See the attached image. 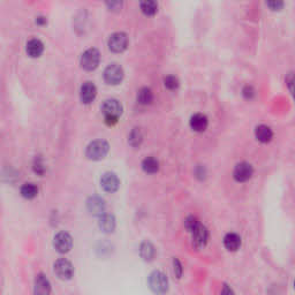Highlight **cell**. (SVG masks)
<instances>
[{"mask_svg": "<svg viewBox=\"0 0 295 295\" xmlns=\"http://www.w3.org/2000/svg\"><path fill=\"white\" fill-rule=\"evenodd\" d=\"M254 173L253 166L247 162H241L236 164L234 171H233V178L238 183H246L252 178Z\"/></svg>", "mask_w": 295, "mask_h": 295, "instance_id": "11", "label": "cell"}, {"mask_svg": "<svg viewBox=\"0 0 295 295\" xmlns=\"http://www.w3.org/2000/svg\"><path fill=\"white\" fill-rule=\"evenodd\" d=\"M96 96H97V88L92 82H84L81 87L80 97L82 103L84 104H90L95 101Z\"/></svg>", "mask_w": 295, "mask_h": 295, "instance_id": "14", "label": "cell"}, {"mask_svg": "<svg viewBox=\"0 0 295 295\" xmlns=\"http://www.w3.org/2000/svg\"><path fill=\"white\" fill-rule=\"evenodd\" d=\"M224 245L229 252H235L241 246V238L236 233H228L224 238Z\"/></svg>", "mask_w": 295, "mask_h": 295, "instance_id": "20", "label": "cell"}, {"mask_svg": "<svg viewBox=\"0 0 295 295\" xmlns=\"http://www.w3.org/2000/svg\"><path fill=\"white\" fill-rule=\"evenodd\" d=\"M20 193H21V196L26 198V200H33V198H35L38 195V188H37L35 184L27 183L21 187Z\"/></svg>", "mask_w": 295, "mask_h": 295, "instance_id": "21", "label": "cell"}, {"mask_svg": "<svg viewBox=\"0 0 295 295\" xmlns=\"http://www.w3.org/2000/svg\"><path fill=\"white\" fill-rule=\"evenodd\" d=\"M209 120L207 115L202 114V113H196L190 118V127L194 132L203 133L208 128Z\"/></svg>", "mask_w": 295, "mask_h": 295, "instance_id": "16", "label": "cell"}, {"mask_svg": "<svg viewBox=\"0 0 295 295\" xmlns=\"http://www.w3.org/2000/svg\"><path fill=\"white\" fill-rule=\"evenodd\" d=\"M102 112L105 116V122L108 123L109 126H113L118 122L119 118L122 114V104L118 99H106L102 105Z\"/></svg>", "mask_w": 295, "mask_h": 295, "instance_id": "1", "label": "cell"}, {"mask_svg": "<svg viewBox=\"0 0 295 295\" xmlns=\"http://www.w3.org/2000/svg\"><path fill=\"white\" fill-rule=\"evenodd\" d=\"M34 172L39 174V176H43L44 173H45L46 171V167H45V164H44V160L42 159V157L38 156L36 157L35 160H34Z\"/></svg>", "mask_w": 295, "mask_h": 295, "instance_id": "26", "label": "cell"}, {"mask_svg": "<svg viewBox=\"0 0 295 295\" xmlns=\"http://www.w3.org/2000/svg\"><path fill=\"white\" fill-rule=\"evenodd\" d=\"M26 51H27V53H28L29 57L38 58L42 56L44 52V44L42 40L38 38H33V39H30L28 43H27Z\"/></svg>", "mask_w": 295, "mask_h": 295, "instance_id": "17", "label": "cell"}, {"mask_svg": "<svg viewBox=\"0 0 295 295\" xmlns=\"http://www.w3.org/2000/svg\"><path fill=\"white\" fill-rule=\"evenodd\" d=\"M142 140H143V136H142V133H141V130L139 128H133V130L130 132L128 136V142L130 146L133 148L140 147L141 143H142Z\"/></svg>", "mask_w": 295, "mask_h": 295, "instance_id": "25", "label": "cell"}, {"mask_svg": "<svg viewBox=\"0 0 295 295\" xmlns=\"http://www.w3.org/2000/svg\"><path fill=\"white\" fill-rule=\"evenodd\" d=\"M106 6L110 9H112V11H118V9L121 8L122 6V2L120 1H111V2H106Z\"/></svg>", "mask_w": 295, "mask_h": 295, "instance_id": "32", "label": "cell"}, {"mask_svg": "<svg viewBox=\"0 0 295 295\" xmlns=\"http://www.w3.org/2000/svg\"><path fill=\"white\" fill-rule=\"evenodd\" d=\"M46 22H47V20L45 18H44V16H38V18L36 19V23H37V25L43 26V25H46Z\"/></svg>", "mask_w": 295, "mask_h": 295, "instance_id": "35", "label": "cell"}, {"mask_svg": "<svg viewBox=\"0 0 295 295\" xmlns=\"http://www.w3.org/2000/svg\"><path fill=\"white\" fill-rule=\"evenodd\" d=\"M219 295H235V293H234V291L232 290L231 286H228V285H224V286H222L221 294Z\"/></svg>", "mask_w": 295, "mask_h": 295, "instance_id": "33", "label": "cell"}, {"mask_svg": "<svg viewBox=\"0 0 295 295\" xmlns=\"http://www.w3.org/2000/svg\"><path fill=\"white\" fill-rule=\"evenodd\" d=\"M51 283L45 274L39 273L35 278L34 283V295H50Z\"/></svg>", "mask_w": 295, "mask_h": 295, "instance_id": "12", "label": "cell"}, {"mask_svg": "<svg viewBox=\"0 0 295 295\" xmlns=\"http://www.w3.org/2000/svg\"><path fill=\"white\" fill-rule=\"evenodd\" d=\"M137 102L142 105H149L153 102V92L150 88H142L137 92Z\"/></svg>", "mask_w": 295, "mask_h": 295, "instance_id": "23", "label": "cell"}, {"mask_svg": "<svg viewBox=\"0 0 295 295\" xmlns=\"http://www.w3.org/2000/svg\"><path fill=\"white\" fill-rule=\"evenodd\" d=\"M242 94L247 99H252L254 97V95H255V90H254L253 87H250V85H247V87L243 88Z\"/></svg>", "mask_w": 295, "mask_h": 295, "instance_id": "31", "label": "cell"}, {"mask_svg": "<svg viewBox=\"0 0 295 295\" xmlns=\"http://www.w3.org/2000/svg\"><path fill=\"white\" fill-rule=\"evenodd\" d=\"M108 45L112 52H123L127 49V46H128V36H127V34L122 32L112 34L108 40Z\"/></svg>", "mask_w": 295, "mask_h": 295, "instance_id": "6", "label": "cell"}, {"mask_svg": "<svg viewBox=\"0 0 295 295\" xmlns=\"http://www.w3.org/2000/svg\"><path fill=\"white\" fill-rule=\"evenodd\" d=\"M101 186L106 193L113 194L120 188V179L114 172H105L101 178Z\"/></svg>", "mask_w": 295, "mask_h": 295, "instance_id": "9", "label": "cell"}, {"mask_svg": "<svg viewBox=\"0 0 295 295\" xmlns=\"http://www.w3.org/2000/svg\"><path fill=\"white\" fill-rule=\"evenodd\" d=\"M123 70L120 65L113 63L110 64L104 71V80L106 83L115 85L119 84L123 78Z\"/></svg>", "mask_w": 295, "mask_h": 295, "instance_id": "7", "label": "cell"}, {"mask_svg": "<svg viewBox=\"0 0 295 295\" xmlns=\"http://www.w3.org/2000/svg\"><path fill=\"white\" fill-rule=\"evenodd\" d=\"M195 174H196L197 178H200V179H204L205 178V174H207V172H205V169L204 167L202 166H198L196 171H195Z\"/></svg>", "mask_w": 295, "mask_h": 295, "instance_id": "34", "label": "cell"}, {"mask_svg": "<svg viewBox=\"0 0 295 295\" xmlns=\"http://www.w3.org/2000/svg\"><path fill=\"white\" fill-rule=\"evenodd\" d=\"M72 246H73V239L67 232H59L54 236L53 247L58 253L66 254L72 249Z\"/></svg>", "mask_w": 295, "mask_h": 295, "instance_id": "8", "label": "cell"}, {"mask_svg": "<svg viewBox=\"0 0 295 295\" xmlns=\"http://www.w3.org/2000/svg\"><path fill=\"white\" fill-rule=\"evenodd\" d=\"M266 5L269 6L272 11H280V9L284 7L283 1H269V2H266Z\"/></svg>", "mask_w": 295, "mask_h": 295, "instance_id": "30", "label": "cell"}, {"mask_svg": "<svg viewBox=\"0 0 295 295\" xmlns=\"http://www.w3.org/2000/svg\"><path fill=\"white\" fill-rule=\"evenodd\" d=\"M140 256L146 262H151L156 257V248L150 241H143L140 245Z\"/></svg>", "mask_w": 295, "mask_h": 295, "instance_id": "18", "label": "cell"}, {"mask_svg": "<svg viewBox=\"0 0 295 295\" xmlns=\"http://www.w3.org/2000/svg\"><path fill=\"white\" fill-rule=\"evenodd\" d=\"M99 61H101V53L95 47L84 51L81 56V66L87 71L96 70L98 67Z\"/></svg>", "mask_w": 295, "mask_h": 295, "instance_id": "4", "label": "cell"}, {"mask_svg": "<svg viewBox=\"0 0 295 295\" xmlns=\"http://www.w3.org/2000/svg\"><path fill=\"white\" fill-rule=\"evenodd\" d=\"M140 7L143 14L148 16L155 15L158 12V4L156 1H152V0H147V1L140 2Z\"/></svg>", "mask_w": 295, "mask_h": 295, "instance_id": "24", "label": "cell"}, {"mask_svg": "<svg viewBox=\"0 0 295 295\" xmlns=\"http://www.w3.org/2000/svg\"><path fill=\"white\" fill-rule=\"evenodd\" d=\"M87 209L92 216H102L105 214L106 204L105 201L99 196H91L87 201Z\"/></svg>", "mask_w": 295, "mask_h": 295, "instance_id": "13", "label": "cell"}, {"mask_svg": "<svg viewBox=\"0 0 295 295\" xmlns=\"http://www.w3.org/2000/svg\"><path fill=\"white\" fill-rule=\"evenodd\" d=\"M183 271H184V269H183V265H181L180 260L174 257L173 258V272H174V274H176V277L178 278V279L183 276Z\"/></svg>", "mask_w": 295, "mask_h": 295, "instance_id": "29", "label": "cell"}, {"mask_svg": "<svg viewBox=\"0 0 295 295\" xmlns=\"http://www.w3.org/2000/svg\"><path fill=\"white\" fill-rule=\"evenodd\" d=\"M191 234V240H193V246L195 248L201 249L205 247L208 243L209 240V232L205 226L200 224L196 228H194L193 231L190 232Z\"/></svg>", "mask_w": 295, "mask_h": 295, "instance_id": "10", "label": "cell"}, {"mask_svg": "<svg viewBox=\"0 0 295 295\" xmlns=\"http://www.w3.org/2000/svg\"><path fill=\"white\" fill-rule=\"evenodd\" d=\"M148 283L151 291L156 294H165L169 291V279L162 271H153L150 273Z\"/></svg>", "mask_w": 295, "mask_h": 295, "instance_id": "3", "label": "cell"}, {"mask_svg": "<svg viewBox=\"0 0 295 295\" xmlns=\"http://www.w3.org/2000/svg\"><path fill=\"white\" fill-rule=\"evenodd\" d=\"M164 85L169 89V90H176L179 87V80L173 75H169L164 78Z\"/></svg>", "mask_w": 295, "mask_h": 295, "instance_id": "27", "label": "cell"}, {"mask_svg": "<svg viewBox=\"0 0 295 295\" xmlns=\"http://www.w3.org/2000/svg\"><path fill=\"white\" fill-rule=\"evenodd\" d=\"M255 136L256 139L262 143H267L272 140L273 132L269 126L259 125L255 128Z\"/></svg>", "mask_w": 295, "mask_h": 295, "instance_id": "19", "label": "cell"}, {"mask_svg": "<svg viewBox=\"0 0 295 295\" xmlns=\"http://www.w3.org/2000/svg\"><path fill=\"white\" fill-rule=\"evenodd\" d=\"M142 170L149 174L157 173L159 171V162L153 157H147L142 162Z\"/></svg>", "mask_w": 295, "mask_h": 295, "instance_id": "22", "label": "cell"}, {"mask_svg": "<svg viewBox=\"0 0 295 295\" xmlns=\"http://www.w3.org/2000/svg\"><path fill=\"white\" fill-rule=\"evenodd\" d=\"M53 271L61 280H70L74 274V266L66 258L57 259L53 264Z\"/></svg>", "mask_w": 295, "mask_h": 295, "instance_id": "5", "label": "cell"}, {"mask_svg": "<svg viewBox=\"0 0 295 295\" xmlns=\"http://www.w3.org/2000/svg\"><path fill=\"white\" fill-rule=\"evenodd\" d=\"M200 224V221H198L195 216H189V217H187L186 221H184V227L187 228V231L189 233L193 231L194 228H196Z\"/></svg>", "mask_w": 295, "mask_h": 295, "instance_id": "28", "label": "cell"}, {"mask_svg": "<svg viewBox=\"0 0 295 295\" xmlns=\"http://www.w3.org/2000/svg\"><path fill=\"white\" fill-rule=\"evenodd\" d=\"M98 226L104 233H113L116 226L115 217L111 214H106L105 212V214L99 216Z\"/></svg>", "mask_w": 295, "mask_h": 295, "instance_id": "15", "label": "cell"}, {"mask_svg": "<svg viewBox=\"0 0 295 295\" xmlns=\"http://www.w3.org/2000/svg\"><path fill=\"white\" fill-rule=\"evenodd\" d=\"M110 149L109 143L104 140H95L88 144L85 156L90 160H101L108 155Z\"/></svg>", "mask_w": 295, "mask_h": 295, "instance_id": "2", "label": "cell"}]
</instances>
